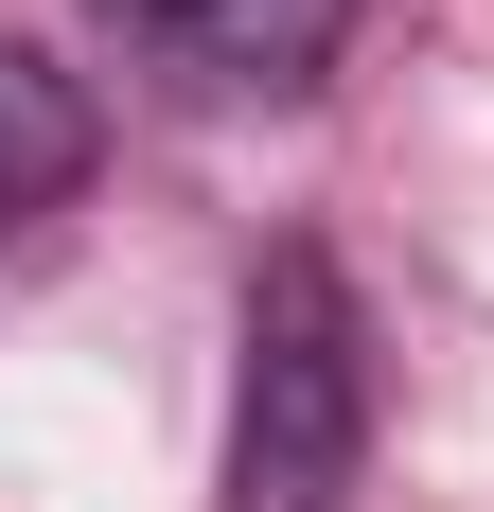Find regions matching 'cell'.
Listing matches in <instances>:
<instances>
[{
  "label": "cell",
  "mask_w": 494,
  "mask_h": 512,
  "mask_svg": "<svg viewBox=\"0 0 494 512\" xmlns=\"http://www.w3.org/2000/svg\"><path fill=\"white\" fill-rule=\"evenodd\" d=\"M124 18L177 89H318L353 36V0H124Z\"/></svg>",
  "instance_id": "2"
},
{
  "label": "cell",
  "mask_w": 494,
  "mask_h": 512,
  "mask_svg": "<svg viewBox=\"0 0 494 512\" xmlns=\"http://www.w3.org/2000/svg\"><path fill=\"white\" fill-rule=\"evenodd\" d=\"M71 177H89V89H71L36 36H0V230L53 212Z\"/></svg>",
  "instance_id": "3"
},
{
  "label": "cell",
  "mask_w": 494,
  "mask_h": 512,
  "mask_svg": "<svg viewBox=\"0 0 494 512\" xmlns=\"http://www.w3.org/2000/svg\"><path fill=\"white\" fill-rule=\"evenodd\" d=\"M353 495H371V318L336 248H265L230 354V512H353Z\"/></svg>",
  "instance_id": "1"
}]
</instances>
